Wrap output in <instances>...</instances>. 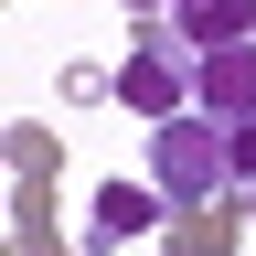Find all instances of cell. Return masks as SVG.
<instances>
[{
	"label": "cell",
	"mask_w": 256,
	"mask_h": 256,
	"mask_svg": "<svg viewBox=\"0 0 256 256\" xmlns=\"http://www.w3.org/2000/svg\"><path fill=\"white\" fill-rule=\"evenodd\" d=\"M235 182V150H224V118L182 107V118H150V192L160 203H214Z\"/></svg>",
	"instance_id": "cell-1"
},
{
	"label": "cell",
	"mask_w": 256,
	"mask_h": 256,
	"mask_svg": "<svg viewBox=\"0 0 256 256\" xmlns=\"http://www.w3.org/2000/svg\"><path fill=\"white\" fill-rule=\"evenodd\" d=\"M192 64H203V54H192L182 32H160V43H139V54L118 64V96H128L139 118H182V107H192Z\"/></svg>",
	"instance_id": "cell-2"
},
{
	"label": "cell",
	"mask_w": 256,
	"mask_h": 256,
	"mask_svg": "<svg viewBox=\"0 0 256 256\" xmlns=\"http://www.w3.org/2000/svg\"><path fill=\"white\" fill-rule=\"evenodd\" d=\"M192 107L203 118H256V43H214L192 64Z\"/></svg>",
	"instance_id": "cell-3"
},
{
	"label": "cell",
	"mask_w": 256,
	"mask_h": 256,
	"mask_svg": "<svg viewBox=\"0 0 256 256\" xmlns=\"http://www.w3.org/2000/svg\"><path fill=\"white\" fill-rule=\"evenodd\" d=\"M171 32L192 54H214V43H256V0H171Z\"/></svg>",
	"instance_id": "cell-4"
},
{
	"label": "cell",
	"mask_w": 256,
	"mask_h": 256,
	"mask_svg": "<svg viewBox=\"0 0 256 256\" xmlns=\"http://www.w3.org/2000/svg\"><path fill=\"white\" fill-rule=\"evenodd\" d=\"M139 224H160V192H150V182H139V192H128V182H107V192H96L86 246H118V235H139Z\"/></svg>",
	"instance_id": "cell-5"
},
{
	"label": "cell",
	"mask_w": 256,
	"mask_h": 256,
	"mask_svg": "<svg viewBox=\"0 0 256 256\" xmlns=\"http://www.w3.org/2000/svg\"><path fill=\"white\" fill-rule=\"evenodd\" d=\"M224 150H235V182L256 192V118H224Z\"/></svg>",
	"instance_id": "cell-6"
},
{
	"label": "cell",
	"mask_w": 256,
	"mask_h": 256,
	"mask_svg": "<svg viewBox=\"0 0 256 256\" xmlns=\"http://www.w3.org/2000/svg\"><path fill=\"white\" fill-rule=\"evenodd\" d=\"M128 11H171V0H128Z\"/></svg>",
	"instance_id": "cell-7"
}]
</instances>
